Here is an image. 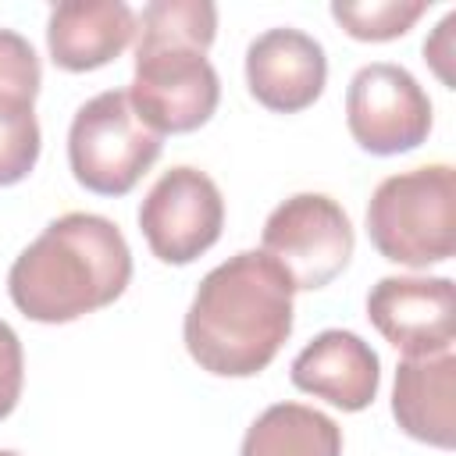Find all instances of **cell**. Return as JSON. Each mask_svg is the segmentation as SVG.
Segmentation results:
<instances>
[{
	"label": "cell",
	"mask_w": 456,
	"mask_h": 456,
	"mask_svg": "<svg viewBox=\"0 0 456 456\" xmlns=\"http://www.w3.org/2000/svg\"><path fill=\"white\" fill-rule=\"evenodd\" d=\"M135 36V14L121 0H64L50 11L46 46L57 68L93 71L110 64Z\"/></svg>",
	"instance_id": "4fadbf2b"
},
{
	"label": "cell",
	"mask_w": 456,
	"mask_h": 456,
	"mask_svg": "<svg viewBox=\"0 0 456 456\" xmlns=\"http://www.w3.org/2000/svg\"><path fill=\"white\" fill-rule=\"evenodd\" d=\"M367 317L403 356L445 353L456 338V285L452 278L388 274L367 292Z\"/></svg>",
	"instance_id": "9c48e42d"
},
{
	"label": "cell",
	"mask_w": 456,
	"mask_h": 456,
	"mask_svg": "<svg viewBox=\"0 0 456 456\" xmlns=\"http://www.w3.org/2000/svg\"><path fill=\"white\" fill-rule=\"evenodd\" d=\"M328 82L324 46L299 28H267L246 46L249 96L278 114L306 110Z\"/></svg>",
	"instance_id": "30bf717a"
},
{
	"label": "cell",
	"mask_w": 456,
	"mask_h": 456,
	"mask_svg": "<svg viewBox=\"0 0 456 456\" xmlns=\"http://www.w3.org/2000/svg\"><path fill=\"white\" fill-rule=\"evenodd\" d=\"M392 417L399 428L435 449L456 445V353L403 356L392 388Z\"/></svg>",
	"instance_id": "7c38bea8"
},
{
	"label": "cell",
	"mask_w": 456,
	"mask_h": 456,
	"mask_svg": "<svg viewBox=\"0 0 456 456\" xmlns=\"http://www.w3.org/2000/svg\"><path fill=\"white\" fill-rule=\"evenodd\" d=\"M239 456H342V428L314 406L274 403L246 428Z\"/></svg>",
	"instance_id": "5bb4252c"
},
{
	"label": "cell",
	"mask_w": 456,
	"mask_h": 456,
	"mask_svg": "<svg viewBox=\"0 0 456 456\" xmlns=\"http://www.w3.org/2000/svg\"><path fill=\"white\" fill-rule=\"evenodd\" d=\"M431 0H335L331 18L360 43H388L413 28Z\"/></svg>",
	"instance_id": "9a60e30c"
},
{
	"label": "cell",
	"mask_w": 456,
	"mask_h": 456,
	"mask_svg": "<svg viewBox=\"0 0 456 456\" xmlns=\"http://www.w3.org/2000/svg\"><path fill=\"white\" fill-rule=\"evenodd\" d=\"M289 378L299 392L317 395L346 413H356L367 410L378 395L381 360L356 331L328 328L296 353Z\"/></svg>",
	"instance_id": "8fae6325"
},
{
	"label": "cell",
	"mask_w": 456,
	"mask_h": 456,
	"mask_svg": "<svg viewBox=\"0 0 456 456\" xmlns=\"http://www.w3.org/2000/svg\"><path fill=\"white\" fill-rule=\"evenodd\" d=\"M39 82H43V71L32 43L11 28H0V100L36 103Z\"/></svg>",
	"instance_id": "e0dca14e"
},
{
	"label": "cell",
	"mask_w": 456,
	"mask_h": 456,
	"mask_svg": "<svg viewBox=\"0 0 456 456\" xmlns=\"http://www.w3.org/2000/svg\"><path fill=\"white\" fill-rule=\"evenodd\" d=\"M224 228V200L217 182L189 164L164 171L139 203V232L164 264H192Z\"/></svg>",
	"instance_id": "52a82bcc"
},
{
	"label": "cell",
	"mask_w": 456,
	"mask_h": 456,
	"mask_svg": "<svg viewBox=\"0 0 456 456\" xmlns=\"http://www.w3.org/2000/svg\"><path fill=\"white\" fill-rule=\"evenodd\" d=\"M292 281L264 253L242 249L217 264L185 310V349L217 378L260 374L292 335Z\"/></svg>",
	"instance_id": "6da1fadb"
},
{
	"label": "cell",
	"mask_w": 456,
	"mask_h": 456,
	"mask_svg": "<svg viewBox=\"0 0 456 456\" xmlns=\"http://www.w3.org/2000/svg\"><path fill=\"white\" fill-rule=\"evenodd\" d=\"M346 125L360 150L374 157H395L417 150L428 139L431 100L406 68L374 61L349 78Z\"/></svg>",
	"instance_id": "ba28073f"
},
{
	"label": "cell",
	"mask_w": 456,
	"mask_h": 456,
	"mask_svg": "<svg viewBox=\"0 0 456 456\" xmlns=\"http://www.w3.org/2000/svg\"><path fill=\"white\" fill-rule=\"evenodd\" d=\"M39 160V121L32 103L0 100V185L32 175Z\"/></svg>",
	"instance_id": "2e32d148"
},
{
	"label": "cell",
	"mask_w": 456,
	"mask_h": 456,
	"mask_svg": "<svg viewBox=\"0 0 456 456\" xmlns=\"http://www.w3.org/2000/svg\"><path fill=\"white\" fill-rule=\"evenodd\" d=\"M356 235L338 200L324 192H296L278 203L264 221V253L289 274L296 292H314L335 281Z\"/></svg>",
	"instance_id": "8992f818"
},
{
	"label": "cell",
	"mask_w": 456,
	"mask_h": 456,
	"mask_svg": "<svg viewBox=\"0 0 456 456\" xmlns=\"http://www.w3.org/2000/svg\"><path fill=\"white\" fill-rule=\"evenodd\" d=\"M217 32L210 0H153L135 18V71L128 103L146 128L164 135L196 132L221 100V78L207 61Z\"/></svg>",
	"instance_id": "3957f363"
},
{
	"label": "cell",
	"mask_w": 456,
	"mask_h": 456,
	"mask_svg": "<svg viewBox=\"0 0 456 456\" xmlns=\"http://www.w3.org/2000/svg\"><path fill=\"white\" fill-rule=\"evenodd\" d=\"M21 381H25V356L14 328L0 321V420L11 417V410L21 399Z\"/></svg>",
	"instance_id": "ac0fdd59"
},
{
	"label": "cell",
	"mask_w": 456,
	"mask_h": 456,
	"mask_svg": "<svg viewBox=\"0 0 456 456\" xmlns=\"http://www.w3.org/2000/svg\"><path fill=\"white\" fill-rule=\"evenodd\" d=\"M164 139L139 121L125 89L86 100L68 128V164L78 185L96 196H125L160 157Z\"/></svg>",
	"instance_id": "5b68a950"
},
{
	"label": "cell",
	"mask_w": 456,
	"mask_h": 456,
	"mask_svg": "<svg viewBox=\"0 0 456 456\" xmlns=\"http://www.w3.org/2000/svg\"><path fill=\"white\" fill-rule=\"evenodd\" d=\"M132 281V249L103 214L71 210L28 242L7 274L11 303L39 324H68L110 306Z\"/></svg>",
	"instance_id": "7a4b0ae2"
},
{
	"label": "cell",
	"mask_w": 456,
	"mask_h": 456,
	"mask_svg": "<svg viewBox=\"0 0 456 456\" xmlns=\"http://www.w3.org/2000/svg\"><path fill=\"white\" fill-rule=\"evenodd\" d=\"M370 246L403 267L442 264L456 253V167L424 164L388 175L367 203Z\"/></svg>",
	"instance_id": "277c9868"
},
{
	"label": "cell",
	"mask_w": 456,
	"mask_h": 456,
	"mask_svg": "<svg viewBox=\"0 0 456 456\" xmlns=\"http://www.w3.org/2000/svg\"><path fill=\"white\" fill-rule=\"evenodd\" d=\"M0 456H21V452H11V449H0Z\"/></svg>",
	"instance_id": "d6986e66"
}]
</instances>
